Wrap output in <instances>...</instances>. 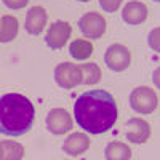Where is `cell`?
Masks as SVG:
<instances>
[{"instance_id": "14", "label": "cell", "mask_w": 160, "mask_h": 160, "mask_svg": "<svg viewBox=\"0 0 160 160\" xmlns=\"http://www.w3.org/2000/svg\"><path fill=\"white\" fill-rule=\"evenodd\" d=\"M104 155H106V160H130L131 158V149L125 142L112 141L106 146Z\"/></svg>"}, {"instance_id": "10", "label": "cell", "mask_w": 160, "mask_h": 160, "mask_svg": "<svg viewBox=\"0 0 160 160\" xmlns=\"http://www.w3.org/2000/svg\"><path fill=\"white\" fill-rule=\"evenodd\" d=\"M48 21V15L43 7H31L28 15H26V22H24V28L29 34L32 35H38L40 32H43L45 26Z\"/></svg>"}, {"instance_id": "21", "label": "cell", "mask_w": 160, "mask_h": 160, "mask_svg": "<svg viewBox=\"0 0 160 160\" xmlns=\"http://www.w3.org/2000/svg\"><path fill=\"white\" fill-rule=\"evenodd\" d=\"M152 82L155 83V87L157 88H160V66L154 71V74H152Z\"/></svg>"}, {"instance_id": "8", "label": "cell", "mask_w": 160, "mask_h": 160, "mask_svg": "<svg viewBox=\"0 0 160 160\" xmlns=\"http://www.w3.org/2000/svg\"><path fill=\"white\" fill-rule=\"evenodd\" d=\"M78 28L82 34L88 38H99L106 32V19L96 11H90L78 21Z\"/></svg>"}, {"instance_id": "15", "label": "cell", "mask_w": 160, "mask_h": 160, "mask_svg": "<svg viewBox=\"0 0 160 160\" xmlns=\"http://www.w3.org/2000/svg\"><path fill=\"white\" fill-rule=\"evenodd\" d=\"M69 53L71 56L78 59V61H85L91 56L93 53V45L90 40H85V38H77L69 45Z\"/></svg>"}, {"instance_id": "5", "label": "cell", "mask_w": 160, "mask_h": 160, "mask_svg": "<svg viewBox=\"0 0 160 160\" xmlns=\"http://www.w3.org/2000/svg\"><path fill=\"white\" fill-rule=\"evenodd\" d=\"M45 123H47V130L51 133V135H64L72 130L74 127V120L71 117V114L62 109V108H55L51 109L48 114H47V118H45Z\"/></svg>"}, {"instance_id": "18", "label": "cell", "mask_w": 160, "mask_h": 160, "mask_svg": "<svg viewBox=\"0 0 160 160\" xmlns=\"http://www.w3.org/2000/svg\"><path fill=\"white\" fill-rule=\"evenodd\" d=\"M148 42H149V47L160 53V28H155L149 32V37H148Z\"/></svg>"}, {"instance_id": "22", "label": "cell", "mask_w": 160, "mask_h": 160, "mask_svg": "<svg viewBox=\"0 0 160 160\" xmlns=\"http://www.w3.org/2000/svg\"><path fill=\"white\" fill-rule=\"evenodd\" d=\"M0 160H2V141H0Z\"/></svg>"}, {"instance_id": "9", "label": "cell", "mask_w": 160, "mask_h": 160, "mask_svg": "<svg viewBox=\"0 0 160 160\" xmlns=\"http://www.w3.org/2000/svg\"><path fill=\"white\" fill-rule=\"evenodd\" d=\"M125 136L130 142L142 144L151 136V125L139 117H133L125 123Z\"/></svg>"}, {"instance_id": "7", "label": "cell", "mask_w": 160, "mask_h": 160, "mask_svg": "<svg viewBox=\"0 0 160 160\" xmlns=\"http://www.w3.org/2000/svg\"><path fill=\"white\" fill-rule=\"evenodd\" d=\"M71 32H72V29H71V24L68 21H55L45 34V42L50 48L59 50L68 43Z\"/></svg>"}, {"instance_id": "20", "label": "cell", "mask_w": 160, "mask_h": 160, "mask_svg": "<svg viewBox=\"0 0 160 160\" xmlns=\"http://www.w3.org/2000/svg\"><path fill=\"white\" fill-rule=\"evenodd\" d=\"M3 3H5L8 8L19 10V8H24L26 5H28L29 0H3Z\"/></svg>"}, {"instance_id": "13", "label": "cell", "mask_w": 160, "mask_h": 160, "mask_svg": "<svg viewBox=\"0 0 160 160\" xmlns=\"http://www.w3.org/2000/svg\"><path fill=\"white\" fill-rule=\"evenodd\" d=\"M19 22L15 16L5 15L0 18V43H8L18 35Z\"/></svg>"}, {"instance_id": "12", "label": "cell", "mask_w": 160, "mask_h": 160, "mask_svg": "<svg viewBox=\"0 0 160 160\" xmlns=\"http://www.w3.org/2000/svg\"><path fill=\"white\" fill-rule=\"evenodd\" d=\"M122 18L127 24H141L146 21L148 18V7H146L142 2H138V0H131L128 2L123 10H122Z\"/></svg>"}, {"instance_id": "4", "label": "cell", "mask_w": 160, "mask_h": 160, "mask_svg": "<svg viewBox=\"0 0 160 160\" xmlns=\"http://www.w3.org/2000/svg\"><path fill=\"white\" fill-rule=\"evenodd\" d=\"M55 80L61 88H66V90L75 88L77 85L83 83L80 66H77L74 62H61V64H58L56 69H55Z\"/></svg>"}, {"instance_id": "11", "label": "cell", "mask_w": 160, "mask_h": 160, "mask_svg": "<svg viewBox=\"0 0 160 160\" xmlns=\"http://www.w3.org/2000/svg\"><path fill=\"white\" fill-rule=\"evenodd\" d=\"M90 138L88 135H83V133H72L66 138L64 144H62V151L68 155H82L88 151L90 148Z\"/></svg>"}, {"instance_id": "23", "label": "cell", "mask_w": 160, "mask_h": 160, "mask_svg": "<svg viewBox=\"0 0 160 160\" xmlns=\"http://www.w3.org/2000/svg\"><path fill=\"white\" fill-rule=\"evenodd\" d=\"M78 2H88V0H78Z\"/></svg>"}, {"instance_id": "2", "label": "cell", "mask_w": 160, "mask_h": 160, "mask_svg": "<svg viewBox=\"0 0 160 160\" xmlns=\"http://www.w3.org/2000/svg\"><path fill=\"white\" fill-rule=\"evenodd\" d=\"M35 109L29 98L21 93L0 96V133L8 136L24 135L34 122Z\"/></svg>"}, {"instance_id": "16", "label": "cell", "mask_w": 160, "mask_h": 160, "mask_svg": "<svg viewBox=\"0 0 160 160\" xmlns=\"http://www.w3.org/2000/svg\"><path fill=\"white\" fill-rule=\"evenodd\" d=\"M24 157V148L18 141H2V160H21Z\"/></svg>"}, {"instance_id": "1", "label": "cell", "mask_w": 160, "mask_h": 160, "mask_svg": "<svg viewBox=\"0 0 160 160\" xmlns=\"http://www.w3.org/2000/svg\"><path fill=\"white\" fill-rule=\"evenodd\" d=\"M77 123L91 135H99L114 127L118 117L115 99L104 90L82 93L74 104Z\"/></svg>"}, {"instance_id": "3", "label": "cell", "mask_w": 160, "mask_h": 160, "mask_svg": "<svg viewBox=\"0 0 160 160\" xmlns=\"http://www.w3.org/2000/svg\"><path fill=\"white\" fill-rule=\"evenodd\" d=\"M157 104H158V98L155 91L149 87H138L130 95V106L138 114H144V115L152 114L157 109Z\"/></svg>"}, {"instance_id": "17", "label": "cell", "mask_w": 160, "mask_h": 160, "mask_svg": "<svg viewBox=\"0 0 160 160\" xmlns=\"http://www.w3.org/2000/svg\"><path fill=\"white\" fill-rule=\"evenodd\" d=\"M82 71V77H83V83L91 85V83H98L101 78V69L96 62H85L80 66Z\"/></svg>"}, {"instance_id": "24", "label": "cell", "mask_w": 160, "mask_h": 160, "mask_svg": "<svg viewBox=\"0 0 160 160\" xmlns=\"http://www.w3.org/2000/svg\"><path fill=\"white\" fill-rule=\"evenodd\" d=\"M154 2H160V0H154Z\"/></svg>"}, {"instance_id": "19", "label": "cell", "mask_w": 160, "mask_h": 160, "mask_svg": "<svg viewBox=\"0 0 160 160\" xmlns=\"http://www.w3.org/2000/svg\"><path fill=\"white\" fill-rule=\"evenodd\" d=\"M123 0H99V5L102 7L104 11H108V13H114L118 10V7L122 5Z\"/></svg>"}, {"instance_id": "6", "label": "cell", "mask_w": 160, "mask_h": 160, "mask_svg": "<svg viewBox=\"0 0 160 160\" xmlns=\"http://www.w3.org/2000/svg\"><path fill=\"white\" fill-rule=\"evenodd\" d=\"M104 61L108 64V68L111 71L115 72H122L125 71L130 62H131V53L125 45H120V43H114L111 45L104 53Z\"/></svg>"}]
</instances>
